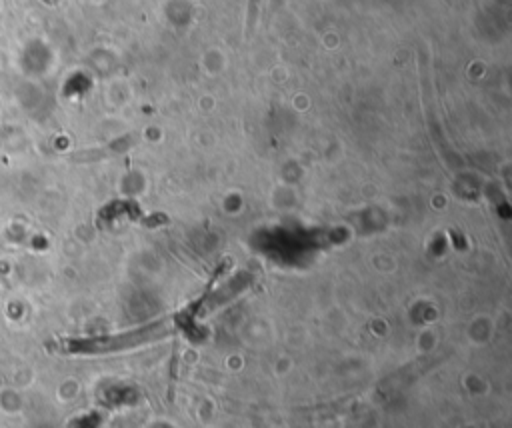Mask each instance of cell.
I'll list each match as a JSON object with an SVG mask.
<instances>
[{"mask_svg":"<svg viewBox=\"0 0 512 428\" xmlns=\"http://www.w3.org/2000/svg\"><path fill=\"white\" fill-rule=\"evenodd\" d=\"M168 324L162 322H154L142 328H136L132 332H124V334H116V336H104V338H96V340H84L78 344V350L82 352H110V350H122L128 346H138L142 342H150L156 340L164 334H168Z\"/></svg>","mask_w":512,"mask_h":428,"instance_id":"cell-1","label":"cell"}]
</instances>
